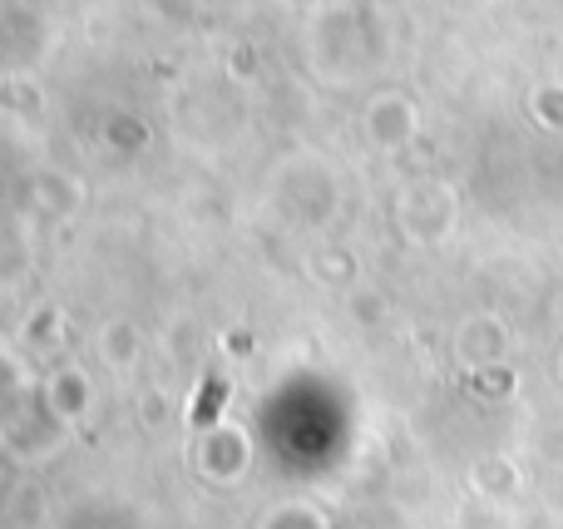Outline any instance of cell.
I'll use <instances>...</instances> for the list:
<instances>
[{"mask_svg": "<svg viewBox=\"0 0 563 529\" xmlns=\"http://www.w3.org/2000/svg\"><path fill=\"white\" fill-rule=\"evenodd\" d=\"M203 401H198L194 406V421L198 426H208V421H213V416H218V406H223V392H228V382H223V376H218V372H208L203 376Z\"/></svg>", "mask_w": 563, "mask_h": 529, "instance_id": "obj_1", "label": "cell"}]
</instances>
